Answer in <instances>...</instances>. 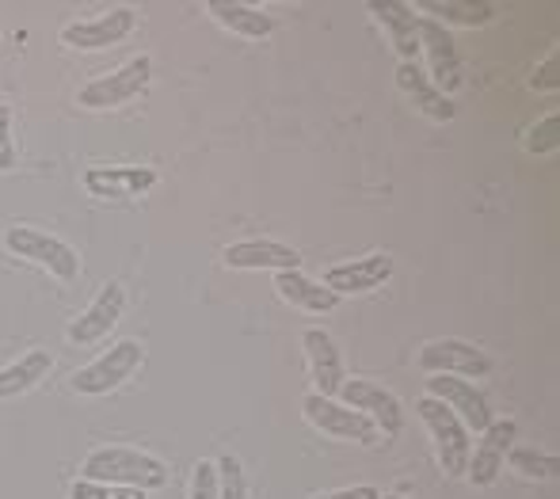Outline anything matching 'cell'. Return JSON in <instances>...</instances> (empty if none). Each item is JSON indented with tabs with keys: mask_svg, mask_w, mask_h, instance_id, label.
<instances>
[{
	"mask_svg": "<svg viewBox=\"0 0 560 499\" xmlns=\"http://www.w3.org/2000/svg\"><path fill=\"white\" fill-rule=\"evenodd\" d=\"M389 279H393V256L389 252H370V256L347 259V264H336L325 271V287L332 290L336 298L370 294V290H377Z\"/></svg>",
	"mask_w": 560,
	"mask_h": 499,
	"instance_id": "5bb4252c",
	"label": "cell"
},
{
	"mask_svg": "<svg viewBox=\"0 0 560 499\" xmlns=\"http://www.w3.org/2000/svg\"><path fill=\"white\" fill-rule=\"evenodd\" d=\"M122 313H126L122 282H104V287H100V294L89 301V309H84V313L69 324V344H77V347L100 344L104 336H112V328L122 321Z\"/></svg>",
	"mask_w": 560,
	"mask_h": 499,
	"instance_id": "7c38bea8",
	"label": "cell"
},
{
	"mask_svg": "<svg viewBox=\"0 0 560 499\" xmlns=\"http://www.w3.org/2000/svg\"><path fill=\"white\" fill-rule=\"evenodd\" d=\"M149 81H153V58L138 54V58H130L126 66H118L115 73H104V77H96V81H89L77 100L89 111H112V107H122V103L138 100L141 92L149 89Z\"/></svg>",
	"mask_w": 560,
	"mask_h": 499,
	"instance_id": "277c9868",
	"label": "cell"
},
{
	"mask_svg": "<svg viewBox=\"0 0 560 499\" xmlns=\"http://www.w3.org/2000/svg\"><path fill=\"white\" fill-rule=\"evenodd\" d=\"M15 161H20V149L12 138V107L0 103V172H12Z\"/></svg>",
	"mask_w": 560,
	"mask_h": 499,
	"instance_id": "f1b7e54d",
	"label": "cell"
},
{
	"mask_svg": "<svg viewBox=\"0 0 560 499\" xmlns=\"http://www.w3.org/2000/svg\"><path fill=\"white\" fill-rule=\"evenodd\" d=\"M54 370V355L50 351H27L12 362V367L0 370V401H12V397H23L31 393L46 374Z\"/></svg>",
	"mask_w": 560,
	"mask_h": 499,
	"instance_id": "7402d4cb",
	"label": "cell"
},
{
	"mask_svg": "<svg viewBox=\"0 0 560 499\" xmlns=\"http://www.w3.org/2000/svg\"><path fill=\"white\" fill-rule=\"evenodd\" d=\"M416 411H420V419L428 423L431 439H435L439 465H443L446 477H465V469H469V454H472V442H469L465 423L435 397H420L416 401Z\"/></svg>",
	"mask_w": 560,
	"mask_h": 499,
	"instance_id": "3957f363",
	"label": "cell"
},
{
	"mask_svg": "<svg viewBox=\"0 0 560 499\" xmlns=\"http://www.w3.org/2000/svg\"><path fill=\"white\" fill-rule=\"evenodd\" d=\"M423 12H431V20L439 15V23H462V27H485L495 20V4H469V0H423Z\"/></svg>",
	"mask_w": 560,
	"mask_h": 499,
	"instance_id": "603a6c76",
	"label": "cell"
},
{
	"mask_svg": "<svg viewBox=\"0 0 560 499\" xmlns=\"http://www.w3.org/2000/svg\"><path fill=\"white\" fill-rule=\"evenodd\" d=\"M156 184L153 169H133V164H118V169H89L84 172V187L96 199H130Z\"/></svg>",
	"mask_w": 560,
	"mask_h": 499,
	"instance_id": "d6986e66",
	"label": "cell"
},
{
	"mask_svg": "<svg viewBox=\"0 0 560 499\" xmlns=\"http://www.w3.org/2000/svg\"><path fill=\"white\" fill-rule=\"evenodd\" d=\"M534 89L538 92H557V84H560V54H549L546 61L538 66V73H534Z\"/></svg>",
	"mask_w": 560,
	"mask_h": 499,
	"instance_id": "f546056e",
	"label": "cell"
},
{
	"mask_svg": "<svg viewBox=\"0 0 560 499\" xmlns=\"http://www.w3.org/2000/svg\"><path fill=\"white\" fill-rule=\"evenodd\" d=\"M420 367L428 374H446V378H465V382H477L492 370V359H488L480 347L465 344V339H431L420 351Z\"/></svg>",
	"mask_w": 560,
	"mask_h": 499,
	"instance_id": "30bf717a",
	"label": "cell"
},
{
	"mask_svg": "<svg viewBox=\"0 0 560 499\" xmlns=\"http://www.w3.org/2000/svg\"><path fill=\"white\" fill-rule=\"evenodd\" d=\"M339 397H343L339 404L362 411V416H366L370 423L385 434V439H397V434L405 431V408H400V401L393 397L385 385L366 382V378H343Z\"/></svg>",
	"mask_w": 560,
	"mask_h": 499,
	"instance_id": "52a82bcc",
	"label": "cell"
},
{
	"mask_svg": "<svg viewBox=\"0 0 560 499\" xmlns=\"http://www.w3.org/2000/svg\"><path fill=\"white\" fill-rule=\"evenodd\" d=\"M428 397L443 401L450 411L465 423V431H485L492 423V404L485 393L477 390V382H465V378H446V374H431L428 378Z\"/></svg>",
	"mask_w": 560,
	"mask_h": 499,
	"instance_id": "8fae6325",
	"label": "cell"
},
{
	"mask_svg": "<svg viewBox=\"0 0 560 499\" xmlns=\"http://www.w3.org/2000/svg\"><path fill=\"white\" fill-rule=\"evenodd\" d=\"M141 359H145V347H141L138 339H118L112 351H104L100 359H92L89 367L77 370L73 390L81 393V397H104V393L118 390V385L141 367Z\"/></svg>",
	"mask_w": 560,
	"mask_h": 499,
	"instance_id": "5b68a950",
	"label": "cell"
},
{
	"mask_svg": "<svg viewBox=\"0 0 560 499\" xmlns=\"http://www.w3.org/2000/svg\"><path fill=\"white\" fill-rule=\"evenodd\" d=\"M310 499H382L374 485H354V488H336V492H317Z\"/></svg>",
	"mask_w": 560,
	"mask_h": 499,
	"instance_id": "4dcf8cb0",
	"label": "cell"
},
{
	"mask_svg": "<svg viewBox=\"0 0 560 499\" xmlns=\"http://www.w3.org/2000/svg\"><path fill=\"white\" fill-rule=\"evenodd\" d=\"M187 499H218V465L214 462H195Z\"/></svg>",
	"mask_w": 560,
	"mask_h": 499,
	"instance_id": "83f0119b",
	"label": "cell"
},
{
	"mask_svg": "<svg viewBox=\"0 0 560 499\" xmlns=\"http://www.w3.org/2000/svg\"><path fill=\"white\" fill-rule=\"evenodd\" d=\"M207 8L225 31L241 38H267L275 31V15H267L264 8L241 4V0H210Z\"/></svg>",
	"mask_w": 560,
	"mask_h": 499,
	"instance_id": "44dd1931",
	"label": "cell"
},
{
	"mask_svg": "<svg viewBox=\"0 0 560 499\" xmlns=\"http://www.w3.org/2000/svg\"><path fill=\"white\" fill-rule=\"evenodd\" d=\"M275 290H279V298L287 301V305L302 309V313L320 316V313H332L339 305V298L325 282L310 279V275H302V271H275Z\"/></svg>",
	"mask_w": 560,
	"mask_h": 499,
	"instance_id": "ffe728a7",
	"label": "cell"
},
{
	"mask_svg": "<svg viewBox=\"0 0 560 499\" xmlns=\"http://www.w3.org/2000/svg\"><path fill=\"white\" fill-rule=\"evenodd\" d=\"M382 499H405V496H382Z\"/></svg>",
	"mask_w": 560,
	"mask_h": 499,
	"instance_id": "1f68e13d",
	"label": "cell"
},
{
	"mask_svg": "<svg viewBox=\"0 0 560 499\" xmlns=\"http://www.w3.org/2000/svg\"><path fill=\"white\" fill-rule=\"evenodd\" d=\"M218 499H248V477H244V462L236 454L218 457Z\"/></svg>",
	"mask_w": 560,
	"mask_h": 499,
	"instance_id": "d4e9b609",
	"label": "cell"
},
{
	"mask_svg": "<svg viewBox=\"0 0 560 499\" xmlns=\"http://www.w3.org/2000/svg\"><path fill=\"white\" fill-rule=\"evenodd\" d=\"M133 27H138V12L133 8H112L104 15L66 23L61 27V46H69V50H104V46L122 43Z\"/></svg>",
	"mask_w": 560,
	"mask_h": 499,
	"instance_id": "9c48e42d",
	"label": "cell"
},
{
	"mask_svg": "<svg viewBox=\"0 0 560 499\" xmlns=\"http://www.w3.org/2000/svg\"><path fill=\"white\" fill-rule=\"evenodd\" d=\"M69 499H145L138 488H118V485H100V480H73Z\"/></svg>",
	"mask_w": 560,
	"mask_h": 499,
	"instance_id": "4316f807",
	"label": "cell"
},
{
	"mask_svg": "<svg viewBox=\"0 0 560 499\" xmlns=\"http://www.w3.org/2000/svg\"><path fill=\"white\" fill-rule=\"evenodd\" d=\"M222 259L233 271H302L298 248L282 241H241L229 244Z\"/></svg>",
	"mask_w": 560,
	"mask_h": 499,
	"instance_id": "2e32d148",
	"label": "cell"
},
{
	"mask_svg": "<svg viewBox=\"0 0 560 499\" xmlns=\"http://www.w3.org/2000/svg\"><path fill=\"white\" fill-rule=\"evenodd\" d=\"M397 89L412 100V107L420 111V115L435 118V123H454V115H457L454 103H450V96H443V92L431 84V77L420 69V61H400L397 66Z\"/></svg>",
	"mask_w": 560,
	"mask_h": 499,
	"instance_id": "ac0fdd59",
	"label": "cell"
},
{
	"mask_svg": "<svg viewBox=\"0 0 560 499\" xmlns=\"http://www.w3.org/2000/svg\"><path fill=\"white\" fill-rule=\"evenodd\" d=\"M508 462H511V469L523 473V477H530V480H553L560 473L557 454H546V450H534V446H511Z\"/></svg>",
	"mask_w": 560,
	"mask_h": 499,
	"instance_id": "cb8c5ba5",
	"label": "cell"
},
{
	"mask_svg": "<svg viewBox=\"0 0 560 499\" xmlns=\"http://www.w3.org/2000/svg\"><path fill=\"white\" fill-rule=\"evenodd\" d=\"M515 439H518L515 419H492V423L480 431V442L469 454V469H465L472 488H492L495 480H500L503 465H508V450L515 446Z\"/></svg>",
	"mask_w": 560,
	"mask_h": 499,
	"instance_id": "ba28073f",
	"label": "cell"
},
{
	"mask_svg": "<svg viewBox=\"0 0 560 499\" xmlns=\"http://www.w3.org/2000/svg\"><path fill=\"white\" fill-rule=\"evenodd\" d=\"M557 146H560V118H557V111H549L546 118H538V123L526 130V153L546 156V153H557Z\"/></svg>",
	"mask_w": 560,
	"mask_h": 499,
	"instance_id": "484cf974",
	"label": "cell"
},
{
	"mask_svg": "<svg viewBox=\"0 0 560 499\" xmlns=\"http://www.w3.org/2000/svg\"><path fill=\"white\" fill-rule=\"evenodd\" d=\"M84 480H100V485L118 488H138V492H156L168 485V465L161 457L145 454V450L130 446H100L84 457L81 465Z\"/></svg>",
	"mask_w": 560,
	"mask_h": 499,
	"instance_id": "6da1fadb",
	"label": "cell"
},
{
	"mask_svg": "<svg viewBox=\"0 0 560 499\" xmlns=\"http://www.w3.org/2000/svg\"><path fill=\"white\" fill-rule=\"evenodd\" d=\"M4 248L12 252V256L50 271L54 279H61V282H77V275H81V256H77L73 244L46 233V229H35V225L4 229Z\"/></svg>",
	"mask_w": 560,
	"mask_h": 499,
	"instance_id": "7a4b0ae2",
	"label": "cell"
},
{
	"mask_svg": "<svg viewBox=\"0 0 560 499\" xmlns=\"http://www.w3.org/2000/svg\"><path fill=\"white\" fill-rule=\"evenodd\" d=\"M302 411H305V419H310V423L317 427L320 434H328V439L359 442V446H377V442H382V431H377V427L370 423L362 411L347 408V404H339L332 397L310 393V397L302 401Z\"/></svg>",
	"mask_w": 560,
	"mask_h": 499,
	"instance_id": "8992f818",
	"label": "cell"
},
{
	"mask_svg": "<svg viewBox=\"0 0 560 499\" xmlns=\"http://www.w3.org/2000/svg\"><path fill=\"white\" fill-rule=\"evenodd\" d=\"M420 50L431 61V84H435L443 96L462 89V58H457V46L450 38V31L431 15H420Z\"/></svg>",
	"mask_w": 560,
	"mask_h": 499,
	"instance_id": "4fadbf2b",
	"label": "cell"
},
{
	"mask_svg": "<svg viewBox=\"0 0 560 499\" xmlns=\"http://www.w3.org/2000/svg\"><path fill=\"white\" fill-rule=\"evenodd\" d=\"M302 347H305V362H310V378L320 393V397H339V385H343V355H339V344L328 336L325 328H305L302 332Z\"/></svg>",
	"mask_w": 560,
	"mask_h": 499,
	"instance_id": "9a60e30c",
	"label": "cell"
},
{
	"mask_svg": "<svg viewBox=\"0 0 560 499\" xmlns=\"http://www.w3.org/2000/svg\"><path fill=\"white\" fill-rule=\"evenodd\" d=\"M366 12L385 27L400 61H416V54H420V15L400 0H370Z\"/></svg>",
	"mask_w": 560,
	"mask_h": 499,
	"instance_id": "e0dca14e",
	"label": "cell"
}]
</instances>
